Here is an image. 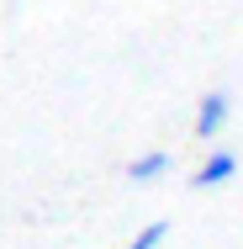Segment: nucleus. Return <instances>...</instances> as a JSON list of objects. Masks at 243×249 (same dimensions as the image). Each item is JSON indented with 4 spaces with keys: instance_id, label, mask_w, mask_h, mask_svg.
I'll return each mask as SVG.
<instances>
[{
    "instance_id": "nucleus-1",
    "label": "nucleus",
    "mask_w": 243,
    "mask_h": 249,
    "mask_svg": "<svg viewBox=\"0 0 243 249\" xmlns=\"http://www.w3.org/2000/svg\"><path fill=\"white\" fill-rule=\"evenodd\" d=\"M227 117H233V96L227 90H206L195 101V138H217L227 127Z\"/></svg>"
},
{
    "instance_id": "nucleus-2",
    "label": "nucleus",
    "mask_w": 243,
    "mask_h": 249,
    "mask_svg": "<svg viewBox=\"0 0 243 249\" xmlns=\"http://www.w3.org/2000/svg\"><path fill=\"white\" fill-rule=\"evenodd\" d=\"M233 175H238V154H233V149H217V154H206V159L195 164L191 186H195V191H217V186H227Z\"/></svg>"
},
{
    "instance_id": "nucleus-3",
    "label": "nucleus",
    "mask_w": 243,
    "mask_h": 249,
    "mask_svg": "<svg viewBox=\"0 0 243 249\" xmlns=\"http://www.w3.org/2000/svg\"><path fill=\"white\" fill-rule=\"evenodd\" d=\"M169 164H175V154L148 149V154H138V159L127 164V180H132V186H153V180H164V175H169Z\"/></svg>"
},
{
    "instance_id": "nucleus-4",
    "label": "nucleus",
    "mask_w": 243,
    "mask_h": 249,
    "mask_svg": "<svg viewBox=\"0 0 243 249\" xmlns=\"http://www.w3.org/2000/svg\"><path fill=\"white\" fill-rule=\"evenodd\" d=\"M164 239H169V223H164V217H153V223H143V228H138L122 249H159Z\"/></svg>"
}]
</instances>
